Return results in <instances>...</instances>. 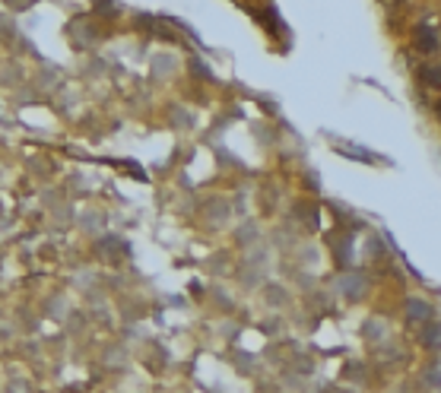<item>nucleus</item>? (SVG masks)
<instances>
[{
	"label": "nucleus",
	"instance_id": "1",
	"mask_svg": "<svg viewBox=\"0 0 441 393\" xmlns=\"http://www.w3.org/2000/svg\"><path fill=\"white\" fill-rule=\"evenodd\" d=\"M438 115H441V105H438Z\"/></svg>",
	"mask_w": 441,
	"mask_h": 393
}]
</instances>
